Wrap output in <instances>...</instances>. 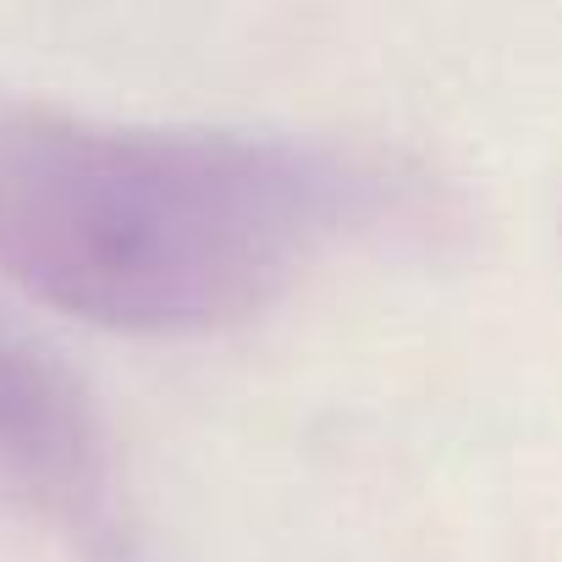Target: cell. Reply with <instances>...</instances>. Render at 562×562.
I'll return each mask as SVG.
<instances>
[{
    "instance_id": "obj_1",
    "label": "cell",
    "mask_w": 562,
    "mask_h": 562,
    "mask_svg": "<svg viewBox=\"0 0 562 562\" xmlns=\"http://www.w3.org/2000/svg\"><path fill=\"white\" fill-rule=\"evenodd\" d=\"M370 204L375 171L310 138L0 100V270L100 331L243 326Z\"/></svg>"
},
{
    "instance_id": "obj_2",
    "label": "cell",
    "mask_w": 562,
    "mask_h": 562,
    "mask_svg": "<svg viewBox=\"0 0 562 562\" xmlns=\"http://www.w3.org/2000/svg\"><path fill=\"white\" fill-rule=\"evenodd\" d=\"M0 480L18 485L83 562H133L105 419L78 370L12 321H0Z\"/></svg>"
}]
</instances>
